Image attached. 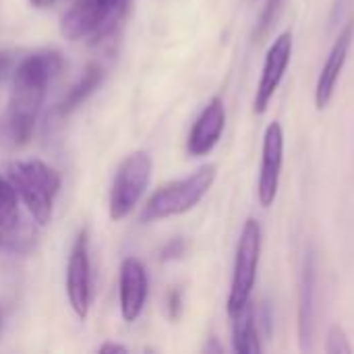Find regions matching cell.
Listing matches in <instances>:
<instances>
[{"mask_svg":"<svg viewBox=\"0 0 354 354\" xmlns=\"http://www.w3.org/2000/svg\"><path fill=\"white\" fill-rule=\"evenodd\" d=\"M259 257H261V226L255 218H249L241 230L239 245H236L232 284L226 301V311L230 317L251 301V292L257 280Z\"/></svg>","mask_w":354,"mask_h":354,"instance_id":"5b68a950","label":"cell"},{"mask_svg":"<svg viewBox=\"0 0 354 354\" xmlns=\"http://www.w3.org/2000/svg\"><path fill=\"white\" fill-rule=\"evenodd\" d=\"M62 68V58L54 50H41L25 60L15 71L12 89L8 97V108L4 114V135L17 147L27 145L33 131L37 114L44 106L48 85L56 73Z\"/></svg>","mask_w":354,"mask_h":354,"instance_id":"6da1fadb","label":"cell"},{"mask_svg":"<svg viewBox=\"0 0 354 354\" xmlns=\"http://www.w3.org/2000/svg\"><path fill=\"white\" fill-rule=\"evenodd\" d=\"M35 8H48V6H52L56 0H29Z\"/></svg>","mask_w":354,"mask_h":354,"instance_id":"603a6c76","label":"cell"},{"mask_svg":"<svg viewBox=\"0 0 354 354\" xmlns=\"http://www.w3.org/2000/svg\"><path fill=\"white\" fill-rule=\"evenodd\" d=\"M292 33L290 31H284L280 33L274 44L270 46L268 54H266V60H263V68H261V77H259V83H257V91H255V100H253V112L255 114H266L268 108H270V102L272 97L276 95L282 79H284V73L290 64V58H292Z\"/></svg>","mask_w":354,"mask_h":354,"instance_id":"ba28073f","label":"cell"},{"mask_svg":"<svg viewBox=\"0 0 354 354\" xmlns=\"http://www.w3.org/2000/svg\"><path fill=\"white\" fill-rule=\"evenodd\" d=\"M280 4H282V0H268V2H266V6H263V10H261V17H259V21H257V29H255V37H257V39L266 37L268 31L272 29L274 19H276V15H278V10H280Z\"/></svg>","mask_w":354,"mask_h":354,"instance_id":"ac0fdd59","label":"cell"},{"mask_svg":"<svg viewBox=\"0 0 354 354\" xmlns=\"http://www.w3.org/2000/svg\"><path fill=\"white\" fill-rule=\"evenodd\" d=\"M8 180L39 226L52 220L54 197L60 191V176L41 160H17L8 166Z\"/></svg>","mask_w":354,"mask_h":354,"instance_id":"7a4b0ae2","label":"cell"},{"mask_svg":"<svg viewBox=\"0 0 354 354\" xmlns=\"http://www.w3.org/2000/svg\"><path fill=\"white\" fill-rule=\"evenodd\" d=\"M315 282H317V272H315V257L309 251L305 257L303 266V276H301V290H299V342L301 351H311L313 342V326H315Z\"/></svg>","mask_w":354,"mask_h":354,"instance_id":"4fadbf2b","label":"cell"},{"mask_svg":"<svg viewBox=\"0 0 354 354\" xmlns=\"http://www.w3.org/2000/svg\"><path fill=\"white\" fill-rule=\"evenodd\" d=\"M226 127V106L222 97H214L209 100V104L203 108V112L199 114V118L195 120L191 133H189V141H187V149L191 156H207L220 141L222 133Z\"/></svg>","mask_w":354,"mask_h":354,"instance_id":"7c38bea8","label":"cell"},{"mask_svg":"<svg viewBox=\"0 0 354 354\" xmlns=\"http://www.w3.org/2000/svg\"><path fill=\"white\" fill-rule=\"evenodd\" d=\"M147 292H149V282L143 263L135 257H127L120 266V282H118L120 315L127 324L139 319L147 301Z\"/></svg>","mask_w":354,"mask_h":354,"instance_id":"8fae6325","label":"cell"},{"mask_svg":"<svg viewBox=\"0 0 354 354\" xmlns=\"http://www.w3.org/2000/svg\"><path fill=\"white\" fill-rule=\"evenodd\" d=\"M10 62H12L10 54H8V52H0V81H2V79H4V75L8 73Z\"/></svg>","mask_w":354,"mask_h":354,"instance_id":"44dd1931","label":"cell"},{"mask_svg":"<svg viewBox=\"0 0 354 354\" xmlns=\"http://www.w3.org/2000/svg\"><path fill=\"white\" fill-rule=\"evenodd\" d=\"M17 197L10 180L0 178V247L25 249V243H31V239H23Z\"/></svg>","mask_w":354,"mask_h":354,"instance_id":"5bb4252c","label":"cell"},{"mask_svg":"<svg viewBox=\"0 0 354 354\" xmlns=\"http://www.w3.org/2000/svg\"><path fill=\"white\" fill-rule=\"evenodd\" d=\"M151 178V158L145 151H135L118 166L110 191V218L124 220L143 197Z\"/></svg>","mask_w":354,"mask_h":354,"instance_id":"8992f818","label":"cell"},{"mask_svg":"<svg viewBox=\"0 0 354 354\" xmlns=\"http://www.w3.org/2000/svg\"><path fill=\"white\" fill-rule=\"evenodd\" d=\"M326 353L328 354H353V346L342 326H332L326 338Z\"/></svg>","mask_w":354,"mask_h":354,"instance_id":"e0dca14e","label":"cell"},{"mask_svg":"<svg viewBox=\"0 0 354 354\" xmlns=\"http://www.w3.org/2000/svg\"><path fill=\"white\" fill-rule=\"evenodd\" d=\"M102 79H104V68L97 62H89L85 66L81 79L68 89V93L64 95V100L58 104V114H68L75 108H79L97 89V85L102 83Z\"/></svg>","mask_w":354,"mask_h":354,"instance_id":"2e32d148","label":"cell"},{"mask_svg":"<svg viewBox=\"0 0 354 354\" xmlns=\"http://www.w3.org/2000/svg\"><path fill=\"white\" fill-rule=\"evenodd\" d=\"M232 348L239 354H261L259 340V324L255 322V307L249 301L239 313L232 317Z\"/></svg>","mask_w":354,"mask_h":354,"instance_id":"9a60e30c","label":"cell"},{"mask_svg":"<svg viewBox=\"0 0 354 354\" xmlns=\"http://www.w3.org/2000/svg\"><path fill=\"white\" fill-rule=\"evenodd\" d=\"M354 39V19H351L338 39L334 41L322 71H319V77H317V85H315V108L317 110H326L330 106V102L334 100V93H336V85L340 81V75L344 71V64H346V58H348V50L353 46Z\"/></svg>","mask_w":354,"mask_h":354,"instance_id":"30bf717a","label":"cell"},{"mask_svg":"<svg viewBox=\"0 0 354 354\" xmlns=\"http://www.w3.org/2000/svg\"><path fill=\"white\" fill-rule=\"evenodd\" d=\"M100 353H127V348H124V346H120V344L108 342V344L100 346Z\"/></svg>","mask_w":354,"mask_h":354,"instance_id":"7402d4cb","label":"cell"},{"mask_svg":"<svg viewBox=\"0 0 354 354\" xmlns=\"http://www.w3.org/2000/svg\"><path fill=\"white\" fill-rule=\"evenodd\" d=\"M282 164H284V131L282 124L274 120L268 124L261 145V168L257 180V199L261 207H272L278 197Z\"/></svg>","mask_w":354,"mask_h":354,"instance_id":"9c48e42d","label":"cell"},{"mask_svg":"<svg viewBox=\"0 0 354 354\" xmlns=\"http://www.w3.org/2000/svg\"><path fill=\"white\" fill-rule=\"evenodd\" d=\"M66 299L79 319H87L91 305V263H89V239L81 230L66 263Z\"/></svg>","mask_w":354,"mask_h":354,"instance_id":"52a82bcc","label":"cell"},{"mask_svg":"<svg viewBox=\"0 0 354 354\" xmlns=\"http://www.w3.org/2000/svg\"><path fill=\"white\" fill-rule=\"evenodd\" d=\"M183 253H185V241H183V239H172V241L162 249V259H164V261L180 259Z\"/></svg>","mask_w":354,"mask_h":354,"instance_id":"d6986e66","label":"cell"},{"mask_svg":"<svg viewBox=\"0 0 354 354\" xmlns=\"http://www.w3.org/2000/svg\"><path fill=\"white\" fill-rule=\"evenodd\" d=\"M127 10V0H71L62 15L60 33L66 39H102Z\"/></svg>","mask_w":354,"mask_h":354,"instance_id":"277c9868","label":"cell"},{"mask_svg":"<svg viewBox=\"0 0 354 354\" xmlns=\"http://www.w3.org/2000/svg\"><path fill=\"white\" fill-rule=\"evenodd\" d=\"M180 309H183L180 292H178V290H170V295H168V313H170V317H172V319H178Z\"/></svg>","mask_w":354,"mask_h":354,"instance_id":"ffe728a7","label":"cell"},{"mask_svg":"<svg viewBox=\"0 0 354 354\" xmlns=\"http://www.w3.org/2000/svg\"><path fill=\"white\" fill-rule=\"evenodd\" d=\"M216 172L218 170L214 164H205L199 170H195L193 174H189L187 178L174 180V183L162 187L147 201L143 220L156 222V220L183 216V214L191 212L212 189V185L216 180Z\"/></svg>","mask_w":354,"mask_h":354,"instance_id":"3957f363","label":"cell"}]
</instances>
